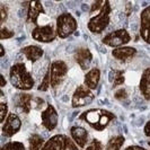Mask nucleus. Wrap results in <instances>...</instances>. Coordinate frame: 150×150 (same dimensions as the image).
Listing matches in <instances>:
<instances>
[{"instance_id": "f257e3e1", "label": "nucleus", "mask_w": 150, "mask_h": 150, "mask_svg": "<svg viewBox=\"0 0 150 150\" xmlns=\"http://www.w3.org/2000/svg\"><path fill=\"white\" fill-rule=\"evenodd\" d=\"M115 115L112 112L104 110V108H93L86 112L81 113L79 115L80 120L85 121L87 124H89L91 128L96 131H103L106 127L114 120Z\"/></svg>"}, {"instance_id": "f03ea898", "label": "nucleus", "mask_w": 150, "mask_h": 150, "mask_svg": "<svg viewBox=\"0 0 150 150\" xmlns=\"http://www.w3.org/2000/svg\"><path fill=\"white\" fill-rule=\"evenodd\" d=\"M10 83L18 90H30L34 87V79L24 62H17L9 70Z\"/></svg>"}, {"instance_id": "7ed1b4c3", "label": "nucleus", "mask_w": 150, "mask_h": 150, "mask_svg": "<svg viewBox=\"0 0 150 150\" xmlns=\"http://www.w3.org/2000/svg\"><path fill=\"white\" fill-rule=\"evenodd\" d=\"M111 4L108 1H104V5L96 16L91 17L87 24L88 30L94 34H100L106 30L111 19Z\"/></svg>"}, {"instance_id": "20e7f679", "label": "nucleus", "mask_w": 150, "mask_h": 150, "mask_svg": "<svg viewBox=\"0 0 150 150\" xmlns=\"http://www.w3.org/2000/svg\"><path fill=\"white\" fill-rule=\"evenodd\" d=\"M77 21L74 16L69 13H63L57 18L55 30L57 35L60 38H67L74 34L77 30Z\"/></svg>"}, {"instance_id": "39448f33", "label": "nucleus", "mask_w": 150, "mask_h": 150, "mask_svg": "<svg viewBox=\"0 0 150 150\" xmlns=\"http://www.w3.org/2000/svg\"><path fill=\"white\" fill-rule=\"evenodd\" d=\"M130 41H131L130 33L127 30H124V28L113 30L111 33H108L106 36H104L103 40H102V42L105 45L114 47V49L125 46Z\"/></svg>"}, {"instance_id": "423d86ee", "label": "nucleus", "mask_w": 150, "mask_h": 150, "mask_svg": "<svg viewBox=\"0 0 150 150\" xmlns=\"http://www.w3.org/2000/svg\"><path fill=\"white\" fill-rule=\"evenodd\" d=\"M49 71H50V78H51V87L53 89H57L67 77L68 66L62 60L53 61L50 66Z\"/></svg>"}, {"instance_id": "0eeeda50", "label": "nucleus", "mask_w": 150, "mask_h": 150, "mask_svg": "<svg viewBox=\"0 0 150 150\" xmlns=\"http://www.w3.org/2000/svg\"><path fill=\"white\" fill-rule=\"evenodd\" d=\"M94 98H95V96H94L93 91L89 88H87L85 85H80L76 88V90L72 94L71 106L74 108L87 106L89 105L90 103H93Z\"/></svg>"}, {"instance_id": "6e6552de", "label": "nucleus", "mask_w": 150, "mask_h": 150, "mask_svg": "<svg viewBox=\"0 0 150 150\" xmlns=\"http://www.w3.org/2000/svg\"><path fill=\"white\" fill-rule=\"evenodd\" d=\"M57 30L52 24L38 25L32 30V38L41 43H51L57 38Z\"/></svg>"}, {"instance_id": "1a4fd4ad", "label": "nucleus", "mask_w": 150, "mask_h": 150, "mask_svg": "<svg viewBox=\"0 0 150 150\" xmlns=\"http://www.w3.org/2000/svg\"><path fill=\"white\" fill-rule=\"evenodd\" d=\"M41 121H42V125L47 131H53L57 128L59 122V115L55 107L51 104H47L44 111L41 114Z\"/></svg>"}, {"instance_id": "9d476101", "label": "nucleus", "mask_w": 150, "mask_h": 150, "mask_svg": "<svg viewBox=\"0 0 150 150\" xmlns=\"http://www.w3.org/2000/svg\"><path fill=\"white\" fill-rule=\"evenodd\" d=\"M22 128V121L14 113H9L5 123L1 127V133L4 137H14L16 133H18Z\"/></svg>"}, {"instance_id": "9b49d317", "label": "nucleus", "mask_w": 150, "mask_h": 150, "mask_svg": "<svg viewBox=\"0 0 150 150\" xmlns=\"http://www.w3.org/2000/svg\"><path fill=\"white\" fill-rule=\"evenodd\" d=\"M69 137L64 134H55L44 143L42 150H68Z\"/></svg>"}, {"instance_id": "f8f14e48", "label": "nucleus", "mask_w": 150, "mask_h": 150, "mask_svg": "<svg viewBox=\"0 0 150 150\" xmlns=\"http://www.w3.org/2000/svg\"><path fill=\"white\" fill-rule=\"evenodd\" d=\"M70 135L71 139L75 141V143L81 149H85L86 146L88 144V139H89V134L88 131L83 127L79 125H75L70 129Z\"/></svg>"}, {"instance_id": "ddd939ff", "label": "nucleus", "mask_w": 150, "mask_h": 150, "mask_svg": "<svg viewBox=\"0 0 150 150\" xmlns=\"http://www.w3.org/2000/svg\"><path fill=\"white\" fill-rule=\"evenodd\" d=\"M140 36L150 44V6L144 8L140 15Z\"/></svg>"}, {"instance_id": "4468645a", "label": "nucleus", "mask_w": 150, "mask_h": 150, "mask_svg": "<svg viewBox=\"0 0 150 150\" xmlns=\"http://www.w3.org/2000/svg\"><path fill=\"white\" fill-rule=\"evenodd\" d=\"M75 60L83 70H88L93 61V53L87 47H80L76 51Z\"/></svg>"}, {"instance_id": "2eb2a0df", "label": "nucleus", "mask_w": 150, "mask_h": 150, "mask_svg": "<svg viewBox=\"0 0 150 150\" xmlns=\"http://www.w3.org/2000/svg\"><path fill=\"white\" fill-rule=\"evenodd\" d=\"M32 95L28 93H18L14 96L15 107L19 108L23 113L28 114L32 110Z\"/></svg>"}, {"instance_id": "dca6fc26", "label": "nucleus", "mask_w": 150, "mask_h": 150, "mask_svg": "<svg viewBox=\"0 0 150 150\" xmlns=\"http://www.w3.org/2000/svg\"><path fill=\"white\" fill-rule=\"evenodd\" d=\"M45 13L42 2L40 1H30L28 2V10H27V22L35 24L38 26V18L42 14Z\"/></svg>"}, {"instance_id": "f3484780", "label": "nucleus", "mask_w": 150, "mask_h": 150, "mask_svg": "<svg viewBox=\"0 0 150 150\" xmlns=\"http://www.w3.org/2000/svg\"><path fill=\"white\" fill-rule=\"evenodd\" d=\"M137 49L132 47V46H122V47H117L114 49L112 51V55L114 59L122 62H127V61L131 60L132 58H134L137 54Z\"/></svg>"}, {"instance_id": "a211bd4d", "label": "nucleus", "mask_w": 150, "mask_h": 150, "mask_svg": "<svg viewBox=\"0 0 150 150\" xmlns=\"http://www.w3.org/2000/svg\"><path fill=\"white\" fill-rule=\"evenodd\" d=\"M22 54H24V57L30 62L35 63L43 57L44 51L42 47H40L38 45H27L22 49Z\"/></svg>"}, {"instance_id": "6ab92c4d", "label": "nucleus", "mask_w": 150, "mask_h": 150, "mask_svg": "<svg viewBox=\"0 0 150 150\" xmlns=\"http://www.w3.org/2000/svg\"><path fill=\"white\" fill-rule=\"evenodd\" d=\"M100 80V70L97 68H93L85 75V86L90 90L97 88Z\"/></svg>"}, {"instance_id": "aec40b11", "label": "nucleus", "mask_w": 150, "mask_h": 150, "mask_svg": "<svg viewBox=\"0 0 150 150\" xmlns=\"http://www.w3.org/2000/svg\"><path fill=\"white\" fill-rule=\"evenodd\" d=\"M139 89L144 99L150 100V68L144 69L140 78Z\"/></svg>"}, {"instance_id": "412c9836", "label": "nucleus", "mask_w": 150, "mask_h": 150, "mask_svg": "<svg viewBox=\"0 0 150 150\" xmlns=\"http://www.w3.org/2000/svg\"><path fill=\"white\" fill-rule=\"evenodd\" d=\"M124 142H125V138L123 135H114L107 141L105 150H121Z\"/></svg>"}, {"instance_id": "4be33fe9", "label": "nucleus", "mask_w": 150, "mask_h": 150, "mask_svg": "<svg viewBox=\"0 0 150 150\" xmlns=\"http://www.w3.org/2000/svg\"><path fill=\"white\" fill-rule=\"evenodd\" d=\"M44 139L40 134H30L28 138V149L30 150H42L44 146Z\"/></svg>"}, {"instance_id": "5701e85b", "label": "nucleus", "mask_w": 150, "mask_h": 150, "mask_svg": "<svg viewBox=\"0 0 150 150\" xmlns=\"http://www.w3.org/2000/svg\"><path fill=\"white\" fill-rule=\"evenodd\" d=\"M1 150H26L25 146L19 141H11L2 146Z\"/></svg>"}, {"instance_id": "b1692460", "label": "nucleus", "mask_w": 150, "mask_h": 150, "mask_svg": "<svg viewBox=\"0 0 150 150\" xmlns=\"http://www.w3.org/2000/svg\"><path fill=\"white\" fill-rule=\"evenodd\" d=\"M125 81V76H124V71L123 70H117L115 72V78H114V81H113V87H117L123 85Z\"/></svg>"}, {"instance_id": "393cba45", "label": "nucleus", "mask_w": 150, "mask_h": 150, "mask_svg": "<svg viewBox=\"0 0 150 150\" xmlns=\"http://www.w3.org/2000/svg\"><path fill=\"white\" fill-rule=\"evenodd\" d=\"M50 86H51V78H50V71H49L43 77L42 83H40V86H38V90L40 91H46Z\"/></svg>"}, {"instance_id": "a878e982", "label": "nucleus", "mask_w": 150, "mask_h": 150, "mask_svg": "<svg viewBox=\"0 0 150 150\" xmlns=\"http://www.w3.org/2000/svg\"><path fill=\"white\" fill-rule=\"evenodd\" d=\"M83 150H104V148H103V144H102V142L99 140L93 139L90 141V143H88Z\"/></svg>"}, {"instance_id": "bb28decb", "label": "nucleus", "mask_w": 150, "mask_h": 150, "mask_svg": "<svg viewBox=\"0 0 150 150\" xmlns=\"http://www.w3.org/2000/svg\"><path fill=\"white\" fill-rule=\"evenodd\" d=\"M15 35V33L13 30H10L9 28H7L6 26H1L0 30V38L1 40H6V38H10Z\"/></svg>"}, {"instance_id": "cd10ccee", "label": "nucleus", "mask_w": 150, "mask_h": 150, "mask_svg": "<svg viewBox=\"0 0 150 150\" xmlns=\"http://www.w3.org/2000/svg\"><path fill=\"white\" fill-rule=\"evenodd\" d=\"M0 111H1V119H0V121H1V124H4L6 119H7L8 114H9L8 113L7 103H5V102H1L0 103Z\"/></svg>"}, {"instance_id": "c85d7f7f", "label": "nucleus", "mask_w": 150, "mask_h": 150, "mask_svg": "<svg viewBox=\"0 0 150 150\" xmlns=\"http://www.w3.org/2000/svg\"><path fill=\"white\" fill-rule=\"evenodd\" d=\"M114 97L115 99H117V100H124V99H127L128 97V91L125 89H117L115 93H114Z\"/></svg>"}, {"instance_id": "c756f323", "label": "nucleus", "mask_w": 150, "mask_h": 150, "mask_svg": "<svg viewBox=\"0 0 150 150\" xmlns=\"http://www.w3.org/2000/svg\"><path fill=\"white\" fill-rule=\"evenodd\" d=\"M7 14H8L7 7H6L4 4H0V15H1L0 25H1V26H4V23L6 22V19H7Z\"/></svg>"}, {"instance_id": "7c9ffc66", "label": "nucleus", "mask_w": 150, "mask_h": 150, "mask_svg": "<svg viewBox=\"0 0 150 150\" xmlns=\"http://www.w3.org/2000/svg\"><path fill=\"white\" fill-rule=\"evenodd\" d=\"M103 5H104V1H95L90 7V13H94L96 10H100Z\"/></svg>"}, {"instance_id": "2f4dec72", "label": "nucleus", "mask_w": 150, "mask_h": 150, "mask_svg": "<svg viewBox=\"0 0 150 150\" xmlns=\"http://www.w3.org/2000/svg\"><path fill=\"white\" fill-rule=\"evenodd\" d=\"M143 133L146 137H150V120L146 123V125L143 128Z\"/></svg>"}, {"instance_id": "473e14b6", "label": "nucleus", "mask_w": 150, "mask_h": 150, "mask_svg": "<svg viewBox=\"0 0 150 150\" xmlns=\"http://www.w3.org/2000/svg\"><path fill=\"white\" fill-rule=\"evenodd\" d=\"M125 150H147V149H144V148L140 147V146H130Z\"/></svg>"}, {"instance_id": "72a5a7b5", "label": "nucleus", "mask_w": 150, "mask_h": 150, "mask_svg": "<svg viewBox=\"0 0 150 150\" xmlns=\"http://www.w3.org/2000/svg\"><path fill=\"white\" fill-rule=\"evenodd\" d=\"M6 83H7V81H6V78H5V76L1 74V88H4V87L6 86Z\"/></svg>"}, {"instance_id": "f704fd0d", "label": "nucleus", "mask_w": 150, "mask_h": 150, "mask_svg": "<svg viewBox=\"0 0 150 150\" xmlns=\"http://www.w3.org/2000/svg\"><path fill=\"white\" fill-rule=\"evenodd\" d=\"M0 49H1V57H4L5 55V47H4V44H0Z\"/></svg>"}, {"instance_id": "c9c22d12", "label": "nucleus", "mask_w": 150, "mask_h": 150, "mask_svg": "<svg viewBox=\"0 0 150 150\" xmlns=\"http://www.w3.org/2000/svg\"><path fill=\"white\" fill-rule=\"evenodd\" d=\"M148 144H149V147H150V141H148Z\"/></svg>"}]
</instances>
